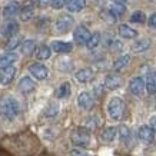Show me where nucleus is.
I'll return each mask as SVG.
<instances>
[{
  "instance_id": "nucleus-1",
  "label": "nucleus",
  "mask_w": 156,
  "mask_h": 156,
  "mask_svg": "<svg viewBox=\"0 0 156 156\" xmlns=\"http://www.w3.org/2000/svg\"><path fill=\"white\" fill-rule=\"evenodd\" d=\"M19 110H20V106H19V102L12 98V96H5L2 98L0 100V113L2 116H5L6 119H14L17 115H19Z\"/></svg>"
},
{
  "instance_id": "nucleus-2",
  "label": "nucleus",
  "mask_w": 156,
  "mask_h": 156,
  "mask_svg": "<svg viewBox=\"0 0 156 156\" xmlns=\"http://www.w3.org/2000/svg\"><path fill=\"white\" fill-rule=\"evenodd\" d=\"M70 140L75 146L86 147L90 143V135L85 128H76L70 133Z\"/></svg>"
},
{
  "instance_id": "nucleus-3",
  "label": "nucleus",
  "mask_w": 156,
  "mask_h": 156,
  "mask_svg": "<svg viewBox=\"0 0 156 156\" xmlns=\"http://www.w3.org/2000/svg\"><path fill=\"white\" fill-rule=\"evenodd\" d=\"M108 112L109 116L113 120H120L125 112V103L120 98H112L108 105Z\"/></svg>"
},
{
  "instance_id": "nucleus-4",
  "label": "nucleus",
  "mask_w": 156,
  "mask_h": 156,
  "mask_svg": "<svg viewBox=\"0 0 156 156\" xmlns=\"http://www.w3.org/2000/svg\"><path fill=\"white\" fill-rule=\"evenodd\" d=\"M19 32V23L16 22V20H7L6 23L2 24V27H0V33L3 34L5 37H13L16 36Z\"/></svg>"
},
{
  "instance_id": "nucleus-5",
  "label": "nucleus",
  "mask_w": 156,
  "mask_h": 156,
  "mask_svg": "<svg viewBox=\"0 0 156 156\" xmlns=\"http://www.w3.org/2000/svg\"><path fill=\"white\" fill-rule=\"evenodd\" d=\"M137 136H139V139H140L145 145H151V143L155 140V130H153L151 126L142 125L140 128L137 129Z\"/></svg>"
},
{
  "instance_id": "nucleus-6",
  "label": "nucleus",
  "mask_w": 156,
  "mask_h": 156,
  "mask_svg": "<svg viewBox=\"0 0 156 156\" xmlns=\"http://www.w3.org/2000/svg\"><path fill=\"white\" fill-rule=\"evenodd\" d=\"M29 72H30V75L36 77L37 80H43V79H46L49 75V70L48 67L42 65V63H32L30 66H29Z\"/></svg>"
},
{
  "instance_id": "nucleus-7",
  "label": "nucleus",
  "mask_w": 156,
  "mask_h": 156,
  "mask_svg": "<svg viewBox=\"0 0 156 156\" xmlns=\"http://www.w3.org/2000/svg\"><path fill=\"white\" fill-rule=\"evenodd\" d=\"M14 76H16V67L14 66L0 67V83L3 86L9 85L10 82H13Z\"/></svg>"
},
{
  "instance_id": "nucleus-8",
  "label": "nucleus",
  "mask_w": 156,
  "mask_h": 156,
  "mask_svg": "<svg viewBox=\"0 0 156 156\" xmlns=\"http://www.w3.org/2000/svg\"><path fill=\"white\" fill-rule=\"evenodd\" d=\"M90 36L92 34L85 26H77L75 29V33H73V39H75V42L77 44H86L87 40L90 39Z\"/></svg>"
},
{
  "instance_id": "nucleus-9",
  "label": "nucleus",
  "mask_w": 156,
  "mask_h": 156,
  "mask_svg": "<svg viewBox=\"0 0 156 156\" xmlns=\"http://www.w3.org/2000/svg\"><path fill=\"white\" fill-rule=\"evenodd\" d=\"M72 26H73V19H72L69 14H63V16H60V17L56 20V30L60 32V33L69 32L72 29Z\"/></svg>"
},
{
  "instance_id": "nucleus-10",
  "label": "nucleus",
  "mask_w": 156,
  "mask_h": 156,
  "mask_svg": "<svg viewBox=\"0 0 156 156\" xmlns=\"http://www.w3.org/2000/svg\"><path fill=\"white\" fill-rule=\"evenodd\" d=\"M146 87V83L142 77H133L132 80L129 82V89L135 96H140L143 93V90Z\"/></svg>"
},
{
  "instance_id": "nucleus-11",
  "label": "nucleus",
  "mask_w": 156,
  "mask_h": 156,
  "mask_svg": "<svg viewBox=\"0 0 156 156\" xmlns=\"http://www.w3.org/2000/svg\"><path fill=\"white\" fill-rule=\"evenodd\" d=\"M19 13H20L19 2H9L5 6V9H3V16H5L6 19H12V17H14L16 14H19Z\"/></svg>"
},
{
  "instance_id": "nucleus-12",
  "label": "nucleus",
  "mask_w": 156,
  "mask_h": 156,
  "mask_svg": "<svg viewBox=\"0 0 156 156\" xmlns=\"http://www.w3.org/2000/svg\"><path fill=\"white\" fill-rule=\"evenodd\" d=\"M77 105H79V108L89 110L93 106V98H92L89 92H82L80 95L77 96Z\"/></svg>"
},
{
  "instance_id": "nucleus-13",
  "label": "nucleus",
  "mask_w": 156,
  "mask_h": 156,
  "mask_svg": "<svg viewBox=\"0 0 156 156\" xmlns=\"http://www.w3.org/2000/svg\"><path fill=\"white\" fill-rule=\"evenodd\" d=\"M53 52L56 53H69L72 52L73 49V44L72 43H67V42H59V40H55V42L50 44Z\"/></svg>"
},
{
  "instance_id": "nucleus-14",
  "label": "nucleus",
  "mask_w": 156,
  "mask_h": 156,
  "mask_svg": "<svg viewBox=\"0 0 156 156\" xmlns=\"http://www.w3.org/2000/svg\"><path fill=\"white\" fill-rule=\"evenodd\" d=\"M17 86H19V90L22 93H30V92L34 90V82L32 80L30 77H27V76L22 77Z\"/></svg>"
},
{
  "instance_id": "nucleus-15",
  "label": "nucleus",
  "mask_w": 156,
  "mask_h": 156,
  "mask_svg": "<svg viewBox=\"0 0 156 156\" xmlns=\"http://www.w3.org/2000/svg\"><path fill=\"white\" fill-rule=\"evenodd\" d=\"M120 85H122V79L116 75H109V76H106V79H105V87L109 90L118 89Z\"/></svg>"
},
{
  "instance_id": "nucleus-16",
  "label": "nucleus",
  "mask_w": 156,
  "mask_h": 156,
  "mask_svg": "<svg viewBox=\"0 0 156 156\" xmlns=\"http://www.w3.org/2000/svg\"><path fill=\"white\" fill-rule=\"evenodd\" d=\"M16 60H17V55H16V53H12V52H7L0 56V67L13 66V63Z\"/></svg>"
},
{
  "instance_id": "nucleus-17",
  "label": "nucleus",
  "mask_w": 156,
  "mask_h": 156,
  "mask_svg": "<svg viewBox=\"0 0 156 156\" xmlns=\"http://www.w3.org/2000/svg\"><path fill=\"white\" fill-rule=\"evenodd\" d=\"M146 90L147 93L151 95H155L156 93V72H149L146 77Z\"/></svg>"
},
{
  "instance_id": "nucleus-18",
  "label": "nucleus",
  "mask_w": 156,
  "mask_h": 156,
  "mask_svg": "<svg viewBox=\"0 0 156 156\" xmlns=\"http://www.w3.org/2000/svg\"><path fill=\"white\" fill-rule=\"evenodd\" d=\"M20 19L23 20V22H27V20H30L32 17H33L34 14V7L32 3H27V5H24L22 9H20Z\"/></svg>"
},
{
  "instance_id": "nucleus-19",
  "label": "nucleus",
  "mask_w": 156,
  "mask_h": 156,
  "mask_svg": "<svg viewBox=\"0 0 156 156\" xmlns=\"http://www.w3.org/2000/svg\"><path fill=\"white\" fill-rule=\"evenodd\" d=\"M85 6L86 0H69L66 7L70 13H76V12H80L82 9H85Z\"/></svg>"
},
{
  "instance_id": "nucleus-20",
  "label": "nucleus",
  "mask_w": 156,
  "mask_h": 156,
  "mask_svg": "<svg viewBox=\"0 0 156 156\" xmlns=\"http://www.w3.org/2000/svg\"><path fill=\"white\" fill-rule=\"evenodd\" d=\"M119 34L125 39H133L137 36V32L130 26H128V24H120L119 26Z\"/></svg>"
},
{
  "instance_id": "nucleus-21",
  "label": "nucleus",
  "mask_w": 156,
  "mask_h": 156,
  "mask_svg": "<svg viewBox=\"0 0 156 156\" xmlns=\"http://www.w3.org/2000/svg\"><path fill=\"white\" fill-rule=\"evenodd\" d=\"M76 79L80 83H87L93 79V72H92V69H82L76 73Z\"/></svg>"
},
{
  "instance_id": "nucleus-22",
  "label": "nucleus",
  "mask_w": 156,
  "mask_h": 156,
  "mask_svg": "<svg viewBox=\"0 0 156 156\" xmlns=\"http://www.w3.org/2000/svg\"><path fill=\"white\" fill-rule=\"evenodd\" d=\"M116 132H118V129L113 128V126H109V128H105L103 132H102V140L106 143L112 142L116 136Z\"/></svg>"
},
{
  "instance_id": "nucleus-23",
  "label": "nucleus",
  "mask_w": 156,
  "mask_h": 156,
  "mask_svg": "<svg viewBox=\"0 0 156 156\" xmlns=\"http://www.w3.org/2000/svg\"><path fill=\"white\" fill-rule=\"evenodd\" d=\"M151 46V40L149 39H142V40H137L135 44L132 46V50L135 53H140V52H145Z\"/></svg>"
},
{
  "instance_id": "nucleus-24",
  "label": "nucleus",
  "mask_w": 156,
  "mask_h": 156,
  "mask_svg": "<svg viewBox=\"0 0 156 156\" xmlns=\"http://www.w3.org/2000/svg\"><path fill=\"white\" fill-rule=\"evenodd\" d=\"M34 49H36V43H34V40H32V39L24 40V42L22 43V53L26 55V56H30V55L34 52Z\"/></svg>"
},
{
  "instance_id": "nucleus-25",
  "label": "nucleus",
  "mask_w": 156,
  "mask_h": 156,
  "mask_svg": "<svg viewBox=\"0 0 156 156\" xmlns=\"http://www.w3.org/2000/svg\"><path fill=\"white\" fill-rule=\"evenodd\" d=\"M50 55H52V48H49L46 44L40 46L37 49V52H36V57H37L39 60H46V59L50 57Z\"/></svg>"
},
{
  "instance_id": "nucleus-26",
  "label": "nucleus",
  "mask_w": 156,
  "mask_h": 156,
  "mask_svg": "<svg viewBox=\"0 0 156 156\" xmlns=\"http://www.w3.org/2000/svg\"><path fill=\"white\" fill-rule=\"evenodd\" d=\"M69 95H70V85H69L67 82H65V83L59 86V89L56 90V98L65 99V98H67Z\"/></svg>"
},
{
  "instance_id": "nucleus-27",
  "label": "nucleus",
  "mask_w": 156,
  "mask_h": 156,
  "mask_svg": "<svg viewBox=\"0 0 156 156\" xmlns=\"http://www.w3.org/2000/svg\"><path fill=\"white\" fill-rule=\"evenodd\" d=\"M129 60H130V56L129 55H123L119 59H116V62L113 63V69L115 70H122L123 67L129 63Z\"/></svg>"
},
{
  "instance_id": "nucleus-28",
  "label": "nucleus",
  "mask_w": 156,
  "mask_h": 156,
  "mask_svg": "<svg viewBox=\"0 0 156 156\" xmlns=\"http://www.w3.org/2000/svg\"><path fill=\"white\" fill-rule=\"evenodd\" d=\"M118 132H119V139H120L123 143L129 142V139H130V130H129L128 126H125V125L119 126Z\"/></svg>"
},
{
  "instance_id": "nucleus-29",
  "label": "nucleus",
  "mask_w": 156,
  "mask_h": 156,
  "mask_svg": "<svg viewBox=\"0 0 156 156\" xmlns=\"http://www.w3.org/2000/svg\"><path fill=\"white\" fill-rule=\"evenodd\" d=\"M110 12L116 16V17H119V16H122L125 12H126V7H125V5L123 3H113V5L110 6Z\"/></svg>"
},
{
  "instance_id": "nucleus-30",
  "label": "nucleus",
  "mask_w": 156,
  "mask_h": 156,
  "mask_svg": "<svg viewBox=\"0 0 156 156\" xmlns=\"http://www.w3.org/2000/svg\"><path fill=\"white\" fill-rule=\"evenodd\" d=\"M100 42V34L99 33H93L92 36H90V39L87 40V43H86V46H87V49H95L98 48V44H99Z\"/></svg>"
},
{
  "instance_id": "nucleus-31",
  "label": "nucleus",
  "mask_w": 156,
  "mask_h": 156,
  "mask_svg": "<svg viewBox=\"0 0 156 156\" xmlns=\"http://www.w3.org/2000/svg\"><path fill=\"white\" fill-rule=\"evenodd\" d=\"M57 112H59V106H57L55 102L49 103L48 106H46V110H44L46 116H49V118H53V116H56Z\"/></svg>"
},
{
  "instance_id": "nucleus-32",
  "label": "nucleus",
  "mask_w": 156,
  "mask_h": 156,
  "mask_svg": "<svg viewBox=\"0 0 156 156\" xmlns=\"http://www.w3.org/2000/svg\"><path fill=\"white\" fill-rule=\"evenodd\" d=\"M145 20H146V16H145V13L140 12V10L132 13V16H130V22H132V23H143Z\"/></svg>"
},
{
  "instance_id": "nucleus-33",
  "label": "nucleus",
  "mask_w": 156,
  "mask_h": 156,
  "mask_svg": "<svg viewBox=\"0 0 156 156\" xmlns=\"http://www.w3.org/2000/svg\"><path fill=\"white\" fill-rule=\"evenodd\" d=\"M102 17H103L106 22H109V23H115L116 19H118L110 10H103V12H102Z\"/></svg>"
},
{
  "instance_id": "nucleus-34",
  "label": "nucleus",
  "mask_w": 156,
  "mask_h": 156,
  "mask_svg": "<svg viewBox=\"0 0 156 156\" xmlns=\"http://www.w3.org/2000/svg\"><path fill=\"white\" fill-rule=\"evenodd\" d=\"M19 43H20L19 37L13 36V37H10V40L7 42V44H6V49H7V50H14V49L19 46Z\"/></svg>"
},
{
  "instance_id": "nucleus-35",
  "label": "nucleus",
  "mask_w": 156,
  "mask_h": 156,
  "mask_svg": "<svg viewBox=\"0 0 156 156\" xmlns=\"http://www.w3.org/2000/svg\"><path fill=\"white\" fill-rule=\"evenodd\" d=\"M50 5L53 9H62L67 5V0H50Z\"/></svg>"
},
{
  "instance_id": "nucleus-36",
  "label": "nucleus",
  "mask_w": 156,
  "mask_h": 156,
  "mask_svg": "<svg viewBox=\"0 0 156 156\" xmlns=\"http://www.w3.org/2000/svg\"><path fill=\"white\" fill-rule=\"evenodd\" d=\"M69 156H90V155L87 152L80 151V149H72V151L69 152Z\"/></svg>"
},
{
  "instance_id": "nucleus-37",
  "label": "nucleus",
  "mask_w": 156,
  "mask_h": 156,
  "mask_svg": "<svg viewBox=\"0 0 156 156\" xmlns=\"http://www.w3.org/2000/svg\"><path fill=\"white\" fill-rule=\"evenodd\" d=\"M147 24H149V27H153V29H156V13H153L147 19Z\"/></svg>"
},
{
  "instance_id": "nucleus-38",
  "label": "nucleus",
  "mask_w": 156,
  "mask_h": 156,
  "mask_svg": "<svg viewBox=\"0 0 156 156\" xmlns=\"http://www.w3.org/2000/svg\"><path fill=\"white\" fill-rule=\"evenodd\" d=\"M151 128L156 132V116H152L151 118Z\"/></svg>"
},
{
  "instance_id": "nucleus-39",
  "label": "nucleus",
  "mask_w": 156,
  "mask_h": 156,
  "mask_svg": "<svg viewBox=\"0 0 156 156\" xmlns=\"http://www.w3.org/2000/svg\"><path fill=\"white\" fill-rule=\"evenodd\" d=\"M48 5H50V0H39V6H42V7H46Z\"/></svg>"
},
{
  "instance_id": "nucleus-40",
  "label": "nucleus",
  "mask_w": 156,
  "mask_h": 156,
  "mask_svg": "<svg viewBox=\"0 0 156 156\" xmlns=\"http://www.w3.org/2000/svg\"><path fill=\"white\" fill-rule=\"evenodd\" d=\"M112 46H113V50H120V49H122V44H120L119 42H113L112 43Z\"/></svg>"
},
{
  "instance_id": "nucleus-41",
  "label": "nucleus",
  "mask_w": 156,
  "mask_h": 156,
  "mask_svg": "<svg viewBox=\"0 0 156 156\" xmlns=\"http://www.w3.org/2000/svg\"><path fill=\"white\" fill-rule=\"evenodd\" d=\"M115 3H125V2H126V0H113Z\"/></svg>"
}]
</instances>
